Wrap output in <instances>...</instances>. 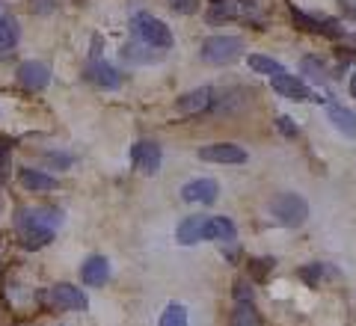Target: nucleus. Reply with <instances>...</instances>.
Segmentation results:
<instances>
[{"label": "nucleus", "instance_id": "f257e3e1", "mask_svg": "<svg viewBox=\"0 0 356 326\" xmlns=\"http://www.w3.org/2000/svg\"><path fill=\"white\" fill-rule=\"evenodd\" d=\"M131 33L137 36L140 42L152 44L158 51H170L172 48V30L163 24L161 18H154L152 13H137L131 18Z\"/></svg>", "mask_w": 356, "mask_h": 326}, {"label": "nucleus", "instance_id": "f03ea898", "mask_svg": "<svg viewBox=\"0 0 356 326\" xmlns=\"http://www.w3.org/2000/svg\"><path fill=\"white\" fill-rule=\"evenodd\" d=\"M270 217L285 229H300L309 220V202L300 193H280L270 202Z\"/></svg>", "mask_w": 356, "mask_h": 326}, {"label": "nucleus", "instance_id": "7ed1b4c3", "mask_svg": "<svg viewBox=\"0 0 356 326\" xmlns=\"http://www.w3.org/2000/svg\"><path fill=\"white\" fill-rule=\"evenodd\" d=\"M39 302L48 311H83L89 306V300H86L83 291L69 285V282H60V285H51L48 291H42Z\"/></svg>", "mask_w": 356, "mask_h": 326}, {"label": "nucleus", "instance_id": "20e7f679", "mask_svg": "<svg viewBox=\"0 0 356 326\" xmlns=\"http://www.w3.org/2000/svg\"><path fill=\"white\" fill-rule=\"evenodd\" d=\"M243 54L241 36H208L199 44V57L211 65H232Z\"/></svg>", "mask_w": 356, "mask_h": 326}, {"label": "nucleus", "instance_id": "39448f33", "mask_svg": "<svg viewBox=\"0 0 356 326\" xmlns=\"http://www.w3.org/2000/svg\"><path fill=\"white\" fill-rule=\"evenodd\" d=\"M163 163V149L154 140H140L131 145V166L140 175H158Z\"/></svg>", "mask_w": 356, "mask_h": 326}, {"label": "nucleus", "instance_id": "423d86ee", "mask_svg": "<svg viewBox=\"0 0 356 326\" xmlns=\"http://www.w3.org/2000/svg\"><path fill=\"white\" fill-rule=\"evenodd\" d=\"M270 86H273V92H280L282 98L288 101H297V104H303V101H315V104H321V101H327V98H321L318 92H312L309 83L303 81V77H297V74H276L270 77Z\"/></svg>", "mask_w": 356, "mask_h": 326}, {"label": "nucleus", "instance_id": "0eeeda50", "mask_svg": "<svg viewBox=\"0 0 356 326\" xmlns=\"http://www.w3.org/2000/svg\"><path fill=\"white\" fill-rule=\"evenodd\" d=\"M63 222V213L57 208H24L18 211L15 217V229L18 231H27V229H54Z\"/></svg>", "mask_w": 356, "mask_h": 326}, {"label": "nucleus", "instance_id": "6e6552de", "mask_svg": "<svg viewBox=\"0 0 356 326\" xmlns=\"http://www.w3.org/2000/svg\"><path fill=\"white\" fill-rule=\"evenodd\" d=\"M83 77L92 86H98V89H107V92H116V89L122 86V74H119V69L116 65H110L107 60H102V57H92V63L83 69Z\"/></svg>", "mask_w": 356, "mask_h": 326}, {"label": "nucleus", "instance_id": "1a4fd4ad", "mask_svg": "<svg viewBox=\"0 0 356 326\" xmlns=\"http://www.w3.org/2000/svg\"><path fill=\"white\" fill-rule=\"evenodd\" d=\"M214 89L211 86H199V89H191V92H184V95H178L175 101V113L178 116H199V113H205V110L214 107Z\"/></svg>", "mask_w": 356, "mask_h": 326}, {"label": "nucleus", "instance_id": "9d476101", "mask_svg": "<svg viewBox=\"0 0 356 326\" xmlns=\"http://www.w3.org/2000/svg\"><path fill=\"white\" fill-rule=\"evenodd\" d=\"M18 83L27 89V92H42L44 86L51 83V65L39 63V60H27L18 65Z\"/></svg>", "mask_w": 356, "mask_h": 326}, {"label": "nucleus", "instance_id": "9b49d317", "mask_svg": "<svg viewBox=\"0 0 356 326\" xmlns=\"http://www.w3.org/2000/svg\"><path fill=\"white\" fill-rule=\"evenodd\" d=\"M181 199L191 205H214L220 199V184L214 178H193L181 187Z\"/></svg>", "mask_w": 356, "mask_h": 326}, {"label": "nucleus", "instance_id": "f8f14e48", "mask_svg": "<svg viewBox=\"0 0 356 326\" xmlns=\"http://www.w3.org/2000/svg\"><path fill=\"white\" fill-rule=\"evenodd\" d=\"M199 161L208 163H247V152L235 142H211L199 149Z\"/></svg>", "mask_w": 356, "mask_h": 326}, {"label": "nucleus", "instance_id": "ddd939ff", "mask_svg": "<svg viewBox=\"0 0 356 326\" xmlns=\"http://www.w3.org/2000/svg\"><path fill=\"white\" fill-rule=\"evenodd\" d=\"M18 184L24 190H30V193H51V190L60 187V181L54 175L42 172V170H33V166H21L18 170Z\"/></svg>", "mask_w": 356, "mask_h": 326}, {"label": "nucleus", "instance_id": "4468645a", "mask_svg": "<svg viewBox=\"0 0 356 326\" xmlns=\"http://www.w3.org/2000/svg\"><path fill=\"white\" fill-rule=\"evenodd\" d=\"M205 222H208V217H202V213H193V217L181 220L178 222V229H175V241L181 246L202 243L205 241Z\"/></svg>", "mask_w": 356, "mask_h": 326}, {"label": "nucleus", "instance_id": "2eb2a0df", "mask_svg": "<svg viewBox=\"0 0 356 326\" xmlns=\"http://www.w3.org/2000/svg\"><path fill=\"white\" fill-rule=\"evenodd\" d=\"M81 279L89 288H102L110 279V261L104 255H89L83 261V267H81Z\"/></svg>", "mask_w": 356, "mask_h": 326}, {"label": "nucleus", "instance_id": "dca6fc26", "mask_svg": "<svg viewBox=\"0 0 356 326\" xmlns=\"http://www.w3.org/2000/svg\"><path fill=\"white\" fill-rule=\"evenodd\" d=\"M18 39H21L18 21L13 15H0V63L13 60V54L18 48Z\"/></svg>", "mask_w": 356, "mask_h": 326}, {"label": "nucleus", "instance_id": "f3484780", "mask_svg": "<svg viewBox=\"0 0 356 326\" xmlns=\"http://www.w3.org/2000/svg\"><path fill=\"white\" fill-rule=\"evenodd\" d=\"M205 241L214 243H235L238 241V229L229 217H208L205 222Z\"/></svg>", "mask_w": 356, "mask_h": 326}, {"label": "nucleus", "instance_id": "a211bd4d", "mask_svg": "<svg viewBox=\"0 0 356 326\" xmlns=\"http://www.w3.org/2000/svg\"><path fill=\"white\" fill-rule=\"evenodd\" d=\"M122 60H128V63H137V65H149V63H161L163 60V51L158 48H152V44H125L122 48Z\"/></svg>", "mask_w": 356, "mask_h": 326}, {"label": "nucleus", "instance_id": "6ab92c4d", "mask_svg": "<svg viewBox=\"0 0 356 326\" xmlns=\"http://www.w3.org/2000/svg\"><path fill=\"white\" fill-rule=\"evenodd\" d=\"M327 116L332 122V128L341 131L344 137H356V113L348 107H341V104H330L327 107Z\"/></svg>", "mask_w": 356, "mask_h": 326}, {"label": "nucleus", "instance_id": "aec40b11", "mask_svg": "<svg viewBox=\"0 0 356 326\" xmlns=\"http://www.w3.org/2000/svg\"><path fill=\"white\" fill-rule=\"evenodd\" d=\"M247 65L255 74H264V77H276V74H285V65L273 57H264V54H250Z\"/></svg>", "mask_w": 356, "mask_h": 326}, {"label": "nucleus", "instance_id": "412c9836", "mask_svg": "<svg viewBox=\"0 0 356 326\" xmlns=\"http://www.w3.org/2000/svg\"><path fill=\"white\" fill-rule=\"evenodd\" d=\"M54 229H27V231H18V238H21V246H24V250H44V246H48L51 241H54Z\"/></svg>", "mask_w": 356, "mask_h": 326}, {"label": "nucleus", "instance_id": "4be33fe9", "mask_svg": "<svg viewBox=\"0 0 356 326\" xmlns=\"http://www.w3.org/2000/svg\"><path fill=\"white\" fill-rule=\"evenodd\" d=\"M238 3L235 0H214L208 9V24H222V21H232V18H238Z\"/></svg>", "mask_w": 356, "mask_h": 326}, {"label": "nucleus", "instance_id": "5701e85b", "mask_svg": "<svg viewBox=\"0 0 356 326\" xmlns=\"http://www.w3.org/2000/svg\"><path fill=\"white\" fill-rule=\"evenodd\" d=\"M259 311H255L252 302H235V311H232V326H259Z\"/></svg>", "mask_w": 356, "mask_h": 326}, {"label": "nucleus", "instance_id": "b1692460", "mask_svg": "<svg viewBox=\"0 0 356 326\" xmlns=\"http://www.w3.org/2000/svg\"><path fill=\"white\" fill-rule=\"evenodd\" d=\"M158 326H187V309L181 302H170V306L163 309Z\"/></svg>", "mask_w": 356, "mask_h": 326}, {"label": "nucleus", "instance_id": "393cba45", "mask_svg": "<svg viewBox=\"0 0 356 326\" xmlns=\"http://www.w3.org/2000/svg\"><path fill=\"white\" fill-rule=\"evenodd\" d=\"M300 72H303L309 81H324L327 77V65L321 57H303L300 60Z\"/></svg>", "mask_w": 356, "mask_h": 326}, {"label": "nucleus", "instance_id": "a878e982", "mask_svg": "<svg viewBox=\"0 0 356 326\" xmlns=\"http://www.w3.org/2000/svg\"><path fill=\"white\" fill-rule=\"evenodd\" d=\"M273 258H250V279L252 282H267V273L273 270Z\"/></svg>", "mask_w": 356, "mask_h": 326}, {"label": "nucleus", "instance_id": "bb28decb", "mask_svg": "<svg viewBox=\"0 0 356 326\" xmlns=\"http://www.w3.org/2000/svg\"><path fill=\"white\" fill-rule=\"evenodd\" d=\"M321 276H324V264L321 261H312V264H306L303 270H300V279H303L306 285H312V288L321 285Z\"/></svg>", "mask_w": 356, "mask_h": 326}, {"label": "nucleus", "instance_id": "cd10ccee", "mask_svg": "<svg viewBox=\"0 0 356 326\" xmlns=\"http://www.w3.org/2000/svg\"><path fill=\"white\" fill-rule=\"evenodd\" d=\"M291 21L300 27V30H306V33H318L321 24H318V18L315 15H306V13H300V9H291Z\"/></svg>", "mask_w": 356, "mask_h": 326}, {"label": "nucleus", "instance_id": "c85d7f7f", "mask_svg": "<svg viewBox=\"0 0 356 326\" xmlns=\"http://www.w3.org/2000/svg\"><path fill=\"white\" fill-rule=\"evenodd\" d=\"M232 297L235 302H252V279H238L232 288Z\"/></svg>", "mask_w": 356, "mask_h": 326}, {"label": "nucleus", "instance_id": "c756f323", "mask_svg": "<svg viewBox=\"0 0 356 326\" xmlns=\"http://www.w3.org/2000/svg\"><path fill=\"white\" fill-rule=\"evenodd\" d=\"M318 24H321V30H318V33H324V36H330V39H339L341 33H344L336 18H318Z\"/></svg>", "mask_w": 356, "mask_h": 326}, {"label": "nucleus", "instance_id": "7c9ffc66", "mask_svg": "<svg viewBox=\"0 0 356 326\" xmlns=\"http://www.w3.org/2000/svg\"><path fill=\"white\" fill-rule=\"evenodd\" d=\"M27 6L33 15H51L57 9V0H27Z\"/></svg>", "mask_w": 356, "mask_h": 326}, {"label": "nucleus", "instance_id": "2f4dec72", "mask_svg": "<svg viewBox=\"0 0 356 326\" xmlns=\"http://www.w3.org/2000/svg\"><path fill=\"white\" fill-rule=\"evenodd\" d=\"M175 13H181V15H191V13H196L199 9V0H166Z\"/></svg>", "mask_w": 356, "mask_h": 326}, {"label": "nucleus", "instance_id": "473e14b6", "mask_svg": "<svg viewBox=\"0 0 356 326\" xmlns=\"http://www.w3.org/2000/svg\"><path fill=\"white\" fill-rule=\"evenodd\" d=\"M48 163L60 166V170H69V166L74 163V157H72V154H60V152H51V154H48Z\"/></svg>", "mask_w": 356, "mask_h": 326}, {"label": "nucleus", "instance_id": "72a5a7b5", "mask_svg": "<svg viewBox=\"0 0 356 326\" xmlns=\"http://www.w3.org/2000/svg\"><path fill=\"white\" fill-rule=\"evenodd\" d=\"M276 128H280L285 137H297V125H294V122L288 119V116H280V119H276Z\"/></svg>", "mask_w": 356, "mask_h": 326}, {"label": "nucleus", "instance_id": "f704fd0d", "mask_svg": "<svg viewBox=\"0 0 356 326\" xmlns=\"http://www.w3.org/2000/svg\"><path fill=\"white\" fill-rule=\"evenodd\" d=\"M339 3H341V9H344V15L356 21V3H353V0H339Z\"/></svg>", "mask_w": 356, "mask_h": 326}, {"label": "nucleus", "instance_id": "c9c22d12", "mask_svg": "<svg viewBox=\"0 0 356 326\" xmlns=\"http://www.w3.org/2000/svg\"><path fill=\"white\" fill-rule=\"evenodd\" d=\"M350 95H353V98H356V74H353V77H350Z\"/></svg>", "mask_w": 356, "mask_h": 326}, {"label": "nucleus", "instance_id": "e433bc0d", "mask_svg": "<svg viewBox=\"0 0 356 326\" xmlns=\"http://www.w3.org/2000/svg\"><path fill=\"white\" fill-rule=\"evenodd\" d=\"M86 3V0H74V6H83Z\"/></svg>", "mask_w": 356, "mask_h": 326}, {"label": "nucleus", "instance_id": "4c0bfd02", "mask_svg": "<svg viewBox=\"0 0 356 326\" xmlns=\"http://www.w3.org/2000/svg\"><path fill=\"white\" fill-rule=\"evenodd\" d=\"M353 44H356V36H353Z\"/></svg>", "mask_w": 356, "mask_h": 326}]
</instances>
